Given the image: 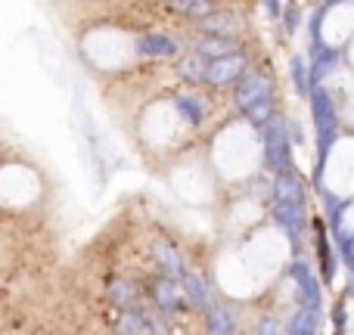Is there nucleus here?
Wrapping results in <instances>:
<instances>
[{
  "label": "nucleus",
  "mask_w": 354,
  "mask_h": 335,
  "mask_svg": "<svg viewBox=\"0 0 354 335\" xmlns=\"http://www.w3.org/2000/svg\"><path fill=\"white\" fill-rule=\"evenodd\" d=\"M286 124L280 122V118H274V122L268 124V131H264V159H268V168L274 171H286L289 168V146H286Z\"/></svg>",
  "instance_id": "nucleus-2"
},
{
  "label": "nucleus",
  "mask_w": 354,
  "mask_h": 335,
  "mask_svg": "<svg viewBox=\"0 0 354 335\" xmlns=\"http://www.w3.org/2000/svg\"><path fill=\"white\" fill-rule=\"evenodd\" d=\"M199 56H212V62L214 59H227V56H233V44L221 41V37H208V41L199 44Z\"/></svg>",
  "instance_id": "nucleus-16"
},
{
  "label": "nucleus",
  "mask_w": 354,
  "mask_h": 335,
  "mask_svg": "<svg viewBox=\"0 0 354 335\" xmlns=\"http://www.w3.org/2000/svg\"><path fill=\"white\" fill-rule=\"evenodd\" d=\"M292 280H295V286H299L301 307L317 314V307H320V286H317V280L311 276V270H308L305 264H295V267H292Z\"/></svg>",
  "instance_id": "nucleus-4"
},
{
  "label": "nucleus",
  "mask_w": 354,
  "mask_h": 335,
  "mask_svg": "<svg viewBox=\"0 0 354 335\" xmlns=\"http://www.w3.org/2000/svg\"><path fill=\"white\" fill-rule=\"evenodd\" d=\"M317 332V314L314 311H299L295 320L289 323V335H314Z\"/></svg>",
  "instance_id": "nucleus-18"
},
{
  "label": "nucleus",
  "mask_w": 354,
  "mask_h": 335,
  "mask_svg": "<svg viewBox=\"0 0 354 335\" xmlns=\"http://www.w3.org/2000/svg\"><path fill=\"white\" fill-rule=\"evenodd\" d=\"M171 10L177 12H193V16H212V6L208 3H199V0H193V3H171Z\"/></svg>",
  "instance_id": "nucleus-21"
},
{
  "label": "nucleus",
  "mask_w": 354,
  "mask_h": 335,
  "mask_svg": "<svg viewBox=\"0 0 354 335\" xmlns=\"http://www.w3.org/2000/svg\"><path fill=\"white\" fill-rule=\"evenodd\" d=\"M153 295H156V305L165 307V311H177V307H180V292H177V286H174L171 276H165V280H156Z\"/></svg>",
  "instance_id": "nucleus-12"
},
{
  "label": "nucleus",
  "mask_w": 354,
  "mask_h": 335,
  "mask_svg": "<svg viewBox=\"0 0 354 335\" xmlns=\"http://www.w3.org/2000/svg\"><path fill=\"white\" fill-rule=\"evenodd\" d=\"M258 335H277L274 320H264V323H261V329H258Z\"/></svg>",
  "instance_id": "nucleus-23"
},
{
  "label": "nucleus",
  "mask_w": 354,
  "mask_h": 335,
  "mask_svg": "<svg viewBox=\"0 0 354 335\" xmlns=\"http://www.w3.org/2000/svg\"><path fill=\"white\" fill-rule=\"evenodd\" d=\"M183 292H187L189 305L193 307H202L205 311L212 305V295H208V283L202 280L199 274H183Z\"/></svg>",
  "instance_id": "nucleus-8"
},
{
  "label": "nucleus",
  "mask_w": 354,
  "mask_h": 335,
  "mask_svg": "<svg viewBox=\"0 0 354 335\" xmlns=\"http://www.w3.org/2000/svg\"><path fill=\"white\" fill-rule=\"evenodd\" d=\"M292 81H295V87H299L301 93L311 90V84H308V68H305V62L301 59H292Z\"/></svg>",
  "instance_id": "nucleus-20"
},
{
  "label": "nucleus",
  "mask_w": 354,
  "mask_h": 335,
  "mask_svg": "<svg viewBox=\"0 0 354 335\" xmlns=\"http://www.w3.org/2000/svg\"><path fill=\"white\" fill-rule=\"evenodd\" d=\"M314 118H317V131H320V159H326L330 153V143L336 140V109H333V99L326 90H314Z\"/></svg>",
  "instance_id": "nucleus-1"
},
{
  "label": "nucleus",
  "mask_w": 354,
  "mask_h": 335,
  "mask_svg": "<svg viewBox=\"0 0 354 335\" xmlns=\"http://www.w3.org/2000/svg\"><path fill=\"white\" fill-rule=\"evenodd\" d=\"M137 47H140L143 56H171L177 50V41H171L168 35H143L137 41Z\"/></svg>",
  "instance_id": "nucleus-11"
},
{
  "label": "nucleus",
  "mask_w": 354,
  "mask_h": 335,
  "mask_svg": "<svg viewBox=\"0 0 354 335\" xmlns=\"http://www.w3.org/2000/svg\"><path fill=\"white\" fill-rule=\"evenodd\" d=\"M153 255H156V261L165 267V274L171 276V280H174V276H180V280H183V274H187V270H183V261H180V255H177L174 245L156 242V245H153Z\"/></svg>",
  "instance_id": "nucleus-9"
},
{
  "label": "nucleus",
  "mask_w": 354,
  "mask_h": 335,
  "mask_svg": "<svg viewBox=\"0 0 354 335\" xmlns=\"http://www.w3.org/2000/svg\"><path fill=\"white\" fill-rule=\"evenodd\" d=\"M180 75H183L187 81H202V78H208V62L202 59L199 53L187 56V59L180 62Z\"/></svg>",
  "instance_id": "nucleus-17"
},
{
  "label": "nucleus",
  "mask_w": 354,
  "mask_h": 335,
  "mask_svg": "<svg viewBox=\"0 0 354 335\" xmlns=\"http://www.w3.org/2000/svg\"><path fill=\"white\" fill-rule=\"evenodd\" d=\"M243 68H245V59L239 53H233V56H227V59L208 62V78L205 81H212V84H230V81L239 78Z\"/></svg>",
  "instance_id": "nucleus-5"
},
{
  "label": "nucleus",
  "mask_w": 354,
  "mask_h": 335,
  "mask_svg": "<svg viewBox=\"0 0 354 335\" xmlns=\"http://www.w3.org/2000/svg\"><path fill=\"white\" fill-rule=\"evenodd\" d=\"M274 218L280 220L283 230L295 233V230L301 227V208H295V205H283V202H274Z\"/></svg>",
  "instance_id": "nucleus-14"
},
{
  "label": "nucleus",
  "mask_w": 354,
  "mask_h": 335,
  "mask_svg": "<svg viewBox=\"0 0 354 335\" xmlns=\"http://www.w3.org/2000/svg\"><path fill=\"white\" fill-rule=\"evenodd\" d=\"M274 193H277V202H283V205H295V208H301V202H305L301 183L295 180L292 174H280V177H277Z\"/></svg>",
  "instance_id": "nucleus-7"
},
{
  "label": "nucleus",
  "mask_w": 354,
  "mask_h": 335,
  "mask_svg": "<svg viewBox=\"0 0 354 335\" xmlns=\"http://www.w3.org/2000/svg\"><path fill=\"white\" fill-rule=\"evenodd\" d=\"M208 335H233V320L227 311L208 314Z\"/></svg>",
  "instance_id": "nucleus-19"
},
{
  "label": "nucleus",
  "mask_w": 354,
  "mask_h": 335,
  "mask_svg": "<svg viewBox=\"0 0 354 335\" xmlns=\"http://www.w3.org/2000/svg\"><path fill=\"white\" fill-rule=\"evenodd\" d=\"M109 298L115 301L118 307H124V311H134L137 307V289L131 280H112L109 283Z\"/></svg>",
  "instance_id": "nucleus-13"
},
{
  "label": "nucleus",
  "mask_w": 354,
  "mask_h": 335,
  "mask_svg": "<svg viewBox=\"0 0 354 335\" xmlns=\"http://www.w3.org/2000/svg\"><path fill=\"white\" fill-rule=\"evenodd\" d=\"M199 28L205 31V35L221 37V41H230V37L239 31V22L233 16H208V19L199 22Z\"/></svg>",
  "instance_id": "nucleus-10"
},
{
  "label": "nucleus",
  "mask_w": 354,
  "mask_h": 335,
  "mask_svg": "<svg viewBox=\"0 0 354 335\" xmlns=\"http://www.w3.org/2000/svg\"><path fill=\"white\" fill-rule=\"evenodd\" d=\"M236 103L243 106L245 112L270 103V81L264 78V75H255V72L243 75V78H239V87H236Z\"/></svg>",
  "instance_id": "nucleus-3"
},
{
  "label": "nucleus",
  "mask_w": 354,
  "mask_h": 335,
  "mask_svg": "<svg viewBox=\"0 0 354 335\" xmlns=\"http://www.w3.org/2000/svg\"><path fill=\"white\" fill-rule=\"evenodd\" d=\"M317 50V66H314V78H324V75H330V68L336 66V53H330L324 59V53H320V47H314Z\"/></svg>",
  "instance_id": "nucleus-22"
},
{
  "label": "nucleus",
  "mask_w": 354,
  "mask_h": 335,
  "mask_svg": "<svg viewBox=\"0 0 354 335\" xmlns=\"http://www.w3.org/2000/svg\"><path fill=\"white\" fill-rule=\"evenodd\" d=\"M174 106L183 112V118H187L189 124H199L202 118H205V106L199 103V97H177Z\"/></svg>",
  "instance_id": "nucleus-15"
},
{
  "label": "nucleus",
  "mask_w": 354,
  "mask_h": 335,
  "mask_svg": "<svg viewBox=\"0 0 354 335\" xmlns=\"http://www.w3.org/2000/svg\"><path fill=\"white\" fill-rule=\"evenodd\" d=\"M118 329H122V335H165V329H162L159 323H153V320H147L143 314L137 311H122V320H118Z\"/></svg>",
  "instance_id": "nucleus-6"
}]
</instances>
